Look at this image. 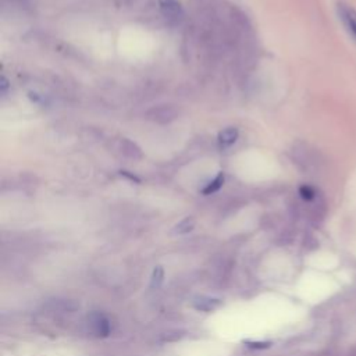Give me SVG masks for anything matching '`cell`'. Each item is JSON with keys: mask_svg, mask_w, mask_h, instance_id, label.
<instances>
[{"mask_svg": "<svg viewBox=\"0 0 356 356\" xmlns=\"http://www.w3.org/2000/svg\"><path fill=\"white\" fill-rule=\"evenodd\" d=\"M0 88H1V93L6 95L7 92V88H8V81L6 79V76H1V83H0Z\"/></svg>", "mask_w": 356, "mask_h": 356, "instance_id": "obj_13", "label": "cell"}, {"mask_svg": "<svg viewBox=\"0 0 356 356\" xmlns=\"http://www.w3.org/2000/svg\"><path fill=\"white\" fill-rule=\"evenodd\" d=\"M146 117L150 121L159 122V124H167L177 118V110L171 104H159L152 107L146 111Z\"/></svg>", "mask_w": 356, "mask_h": 356, "instance_id": "obj_2", "label": "cell"}, {"mask_svg": "<svg viewBox=\"0 0 356 356\" xmlns=\"http://www.w3.org/2000/svg\"><path fill=\"white\" fill-rule=\"evenodd\" d=\"M19 1H22V0H19Z\"/></svg>", "mask_w": 356, "mask_h": 356, "instance_id": "obj_14", "label": "cell"}, {"mask_svg": "<svg viewBox=\"0 0 356 356\" xmlns=\"http://www.w3.org/2000/svg\"><path fill=\"white\" fill-rule=\"evenodd\" d=\"M220 306V300L218 299H214V298H207V296H200V298H196L193 300V307L196 310H200V312H211L214 309H217Z\"/></svg>", "mask_w": 356, "mask_h": 356, "instance_id": "obj_7", "label": "cell"}, {"mask_svg": "<svg viewBox=\"0 0 356 356\" xmlns=\"http://www.w3.org/2000/svg\"><path fill=\"white\" fill-rule=\"evenodd\" d=\"M224 181H225L224 172H218L210 182L206 184V186L202 189V193H203V195H211V193L217 192V191L222 186Z\"/></svg>", "mask_w": 356, "mask_h": 356, "instance_id": "obj_8", "label": "cell"}, {"mask_svg": "<svg viewBox=\"0 0 356 356\" xmlns=\"http://www.w3.org/2000/svg\"><path fill=\"white\" fill-rule=\"evenodd\" d=\"M86 325L92 335L97 338L108 337L111 332V323L110 318L100 312H92L86 317Z\"/></svg>", "mask_w": 356, "mask_h": 356, "instance_id": "obj_1", "label": "cell"}, {"mask_svg": "<svg viewBox=\"0 0 356 356\" xmlns=\"http://www.w3.org/2000/svg\"><path fill=\"white\" fill-rule=\"evenodd\" d=\"M159 7L161 14L170 21H178L184 17L182 6L177 0H160Z\"/></svg>", "mask_w": 356, "mask_h": 356, "instance_id": "obj_4", "label": "cell"}, {"mask_svg": "<svg viewBox=\"0 0 356 356\" xmlns=\"http://www.w3.org/2000/svg\"><path fill=\"white\" fill-rule=\"evenodd\" d=\"M243 343L252 349H267L271 345L270 342H266V341H245Z\"/></svg>", "mask_w": 356, "mask_h": 356, "instance_id": "obj_12", "label": "cell"}, {"mask_svg": "<svg viewBox=\"0 0 356 356\" xmlns=\"http://www.w3.org/2000/svg\"><path fill=\"white\" fill-rule=\"evenodd\" d=\"M299 195H300V197L303 200L310 202V200H313L316 197V191L312 186H309V185H303V186L299 188Z\"/></svg>", "mask_w": 356, "mask_h": 356, "instance_id": "obj_11", "label": "cell"}, {"mask_svg": "<svg viewBox=\"0 0 356 356\" xmlns=\"http://www.w3.org/2000/svg\"><path fill=\"white\" fill-rule=\"evenodd\" d=\"M338 15L345 25L346 31L352 35V38L356 40V11L349 7L348 4L339 3L338 4Z\"/></svg>", "mask_w": 356, "mask_h": 356, "instance_id": "obj_3", "label": "cell"}, {"mask_svg": "<svg viewBox=\"0 0 356 356\" xmlns=\"http://www.w3.org/2000/svg\"><path fill=\"white\" fill-rule=\"evenodd\" d=\"M195 228V220L193 217H185L182 218L175 227H174V234H178V235H185V234H189L192 229Z\"/></svg>", "mask_w": 356, "mask_h": 356, "instance_id": "obj_9", "label": "cell"}, {"mask_svg": "<svg viewBox=\"0 0 356 356\" xmlns=\"http://www.w3.org/2000/svg\"><path fill=\"white\" fill-rule=\"evenodd\" d=\"M120 150H121V153H122L124 156H127V157H129V159H134V160L142 157V150H140V147H139L135 142H132V140H129V139H127V138L121 139V142H120Z\"/></svg>", "mask_w": 356, "mask_h": 356, "instance_id": "obj_6", "label": "cell"}, {"mask_svg": "<svg viewBox=\"0 0 356 356\" xmlns=\"http://www.w3.org/2000/svg\"><path fill=\"white\" fill-rule=\"evenodd\" d=\"M163 280H164V270L160 266L154 267V270L152 273V278H150V288L159 289L163 284Z\"/></svg>", "mask_w": 356, "mask_h": 356, "instance_id": "obj_10", "label": "cell"}, {"mask_svg": "<svg viewBox=\"0 0 356 356\" xmlns=\"http://www.w3.org/2000/svg\"><path fill=\"white\" fill-rule=\"evenodd\" d=\"M238 136H239V131L236 127H227L218 132L217 142L221 147H229L238 140Z\"/></svg>", "mask_w": 356, "mask_h": 356, "instance_id": "obj_5", "label": "cell"}]
</instances>
